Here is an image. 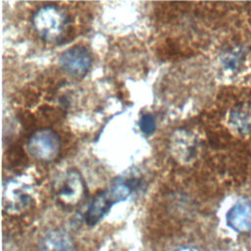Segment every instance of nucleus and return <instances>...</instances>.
Wrapping results in <instances>:
<instances>
[{
    "instance_id": "1",
    "label": "nucleus",
    "mask_w": 251,
    "mask_h": 251,
    "mask_svg": "<svg viewBox=\"0 0 251 251\" xmlns=\"http://www.w3.org/2000/svg\"><path fill=\"white\" fill-rule=\"evenodd\" d=\"M31 23L40 38L48 42H56L63 36L69 18L61 8L49 4L41 6L34 12Z\"/></svg>"
},
{
    "instance_id": "2",
    "label": "nucleus",
    "mask_w": 251,
    "mask_h": 251,
    "mask_svg": "<svg viewBox=\"0 0 251 251\" xmlns=\"http://www.w3.org/2000/svg\"><path fill=\"white\" fill-rule=\"evenodd\" d=\"M53 189L57 201L67 208L75 207L83 200L86 194L84 179L76 170L65 172L55 180Z\"/></svg>"
},
{
    "instance_id": "3",
    "label": "nucleus",
    "mask_w": 251,
    "mask_h": 251,
    "mask_svg": "<svg viewBox=\"0 0 251 251\" xmlns=\"http://www.w3.org/2000/svg\"><path fill=\"white\" fill-rule=\"evenodd\" d=\"M26 149L28 154L36 161L52 162L60 154L61 139L52 128H40L28 137Z\"/></svg>"
},
{
    "instance_id": "4",
    "label": "nucleus",
    "mask_w": 251,
    "mask_h": 251,
    "mask_svg": "<svg viewBox=\"0 0 251 251\" xmlns=\"http://www.w3.org/2000/svg\"><path fill=\"white\" fill-rule=\"evenodd\" d=\"M91 53L83 46L75 45L65 50L59 57L61 69L75 77L84 76L92 66Z\"/></svg>"
},
{
    "instance_id": "5",
    "label": "nucleus",
    "mask_w": 251,
    "mask_h": 251,
    "mask_svg": "<svg viewBox=\"0 0 251 251\" xmlns=\"http://www.w3.org/2000/svg\"><path fill=\"white\" fill-rule=\"evenodd\" d=\"M30 187L26 183L11 180L7 183L3 193L4 209L12 214L22 213L26 210L32 202Z\"/></svg>"
},
{
    "instance_id": "6",
    "label": "nucleus",
    "mask_w": 251,
    "mask_h": 251,
    "mask_svg": "<svg viewBox=\"0 0 251 251\" xmlns=\"http://www.w3.org/2000/svg\"><path fill=\"white\" fill-rule=\"evenodd\" d=\"M196 148L194 136L187 130L178 129L172 134L170 149L172 155L181 163L189 162L193 158Z\"/></svg>"
},
{
    "instance_id": "7",
    "label": "nucleus",
    "mask_w": 251,
    "mask_h": 251,
    "mask_svg": "<svg viewBox=\"0 0 251 251\" xmlns=\"http://www.w3.org/2000/svg\"><path fill=\"white\" fill-rule=\"evenodd\" d=\"M116 203L118 202L109 189L100 192L93 198L86 210L85 223L91 226H95L108 214Z\"/></svg>"
},
{
    "instance_id": "8",
    "label": "nucleus",
    "mask_w": 251,
    "mask_h": 251,
    "mask_svg": "<svg viewBox=\"0 0 251 251\" xmlns=\"http://www.w3.org/2000/svg\"><path fill=\"white\" fill-rule=\"evenodd\" d=\"M40 251H75V245L71 234L62 228L50 230L39 244Z\"/></svg>"
},
{
    "instance_id": "9",
    "label": "nucleus",
    "mask_w": 251,
    "mask_h": 251,
    "mask_svg": "<svg viewBox=\"0 0 251 251\" xmlns=\"http://www.w3.org/2000/svg\"><path fill=\"white\" fill-rule=\"evenodd\" d=\"M226 223L238 232L251 231V203L238 202L226 214Z\"/></svg>"
},
{
    "instance_id": "10",
    "label": "nucleus",
    "mask_w": 251,
    "mask_h": 251,
    "mask_svg": "<svg viewBox=\"0 0 251 251\" xmlns=\"http://www.w3.org/2000/svg\"><path fill=\"white\" fill-rule=\"evenodd\" d=\"M138 126L143 134L150 135L156 129V120L151 114H144L140 118Z\"/></svg>"
},
{
    "instance_id": "11",
    "label": "nucleus",
    "mask_w": 251,
    "mask_h": 251,
    "mask_svg": "<svg viewBox=\"0 0 251 251\" xmlns=\"http://www.w3.org/2000/svg\"><path fill=\"white\" fill-rule=\"evenodd\" d=\"M175 251H200L198 248L196 247H191V246H187V247H181V248H178Z\"/></svg>"
}]
</instances>
